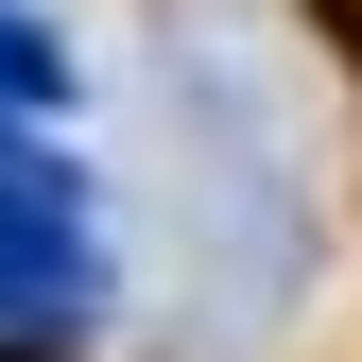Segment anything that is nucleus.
I'll return each instance as SVG.
<instances>
[{
  "mask_svg": "<svg viewBox=\"0 0 362 362\" xmlns=\"http://www.w3.org/2000/svg\"><path fill=\"white\" fill-rule=\"evenodd\" d=\"M104 293H121L104 190H86L52 139H0V345H86Z\"/></svg>",
  "mask_w": 362,
  "mask_h": 362,
  "instance_id": "f257e3e1",
  "label": "nucleus"
},
{
  "mask_svg": "<svg viewBox=\"0 0 362 362\" xmlns=\"http://www.w3.org/2000/svg\"><path fill=\"white\" fill-rule=\"evenodd\" d=\"M52 104H69V35L35 18V0H0V139H35Z\"/></svg>",
  "mask_w": 362,
  "mask_h": 362,
  "instance_id": "f03ea898",
  "label": "nucleus"
}]
</instances>
